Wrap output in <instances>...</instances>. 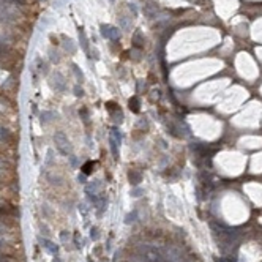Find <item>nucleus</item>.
Instances as JSON below:
<instances>
[{
	"instance_id": "nucleus-8",
	"label": "nucleus",
	"mask_w": 262,
	"mask_h": 262,
	"mask_svg": "<svg viewBox=\"0 0 262 262\" xmlns=\"http://www.w3.org/2000/svg\"><path fill=\"white\" fill-rule=\"evenodd\" d=\"M57 90H65V82H63V78L60 74H57V85H55Z\"/></svg>"
},
{
	"instance_id": "nucleus-12",
	"label": "nucleus",
	"mask_w": 262,
	"mask_h": 262,
	"mask_svg": "<svg viewBox=\"0 0 262 262\" xmlns=\"http://www.w3.org/2000/svg\"><path fill=\"white\" fill-rule=\"evenodd\" d=\"M79 182L85 183V174H79Z\"/></svg>"
},
{
	"instance_id": "nucleus-1",
	"label": "nucleus",
	"mask_w": 262,
	"mask_h": 262,
	"mask_svg": "<svg viewBox=\"0 0 262 262\" xmlns=\"http://www.w3.org/2000/svg\"><path fill=\"white\" fill-rule=\"evenodd\" d=\"M54 142H55V145H57V149H59V152H60V153L68 155V153L71 152L69 141H68V137H66L62 131H59V133H55V134H54Z\"/></svg>"
},
{
	"instance_id": "nucleus-6",
	"label": "nucleus",
	"mask_w": 262,
	"mask_h": 262,
	"mask_svg": "<svg viewBox=\"0 0 262 262\" xmlns=\"http://www.w3.org/2000/svg\"><path fill=\"white\" fill-rule=\"evenodd\" d=\"M128 104H130V109H131L133 112H139V100H137L136 97H133Z\"/></svg>"
},
{
	"instance_id": "nucleus-15",
	"label": "nucleus",
	"mask_w": 262,
	"mask_h": 262,
	"mask_svg": "<svg viewBox=\"0 0 262 262\" xmlns=\"http://www.w3.org/2000/svg\"><path fill=\"white\" fill-rule=\"evenodd\" d=\"M88 262H92V260H88Z\"/></svg>"
},
{
	"instance_id": "nucleus-11",
	"label": "nucleus",
	"mask_w": 262,
	"mask_h": 262,
	"mask_svg": "<svg viewBox=\"0 0 262 262\" xmlns=\"http://www.w3.org/2000/svg\"><path fill=\"white\" fill-rule=\"evenodd\" d=\"M82 93H84L82 88H81L79 85H76V87H74V95H76V97H82Z\"/></svg>"
},
{
	"instance_id": "nucleus-13",
	"label": "nucleus",
	"mask_w": 262,
	"mask_h": 262,
	"mask_svg": "<svg viewBox=\"0 0 262 262\" xmlns=\"http://www.w3.org/2000/svg\"><path fill=\"white\" fill-rule=\"evenodd\" d=\"M52 262H62V260H60V257H54V259H52Z\"/></svg>"
},
{
	"instance_id": "nucleus-10",
	"label": "nucleus",
	"mask_w": 262,
	"mask_h": 262,
	"mask_svg": "<svg viewBox=\"0 0 262 262\" xmlns=\"http://www.w3.org/2000/svg\"><path fill=\"white\" fill-rule=\"evenodd\" d=\"M90 237H92L93 240L98 239V229H97V227H92V231H90Z\"/></svg>"
},
{
	"instance_id": "nucleus-14",
	"label": "nucleus",
	"mask_w": 262,
	"mask_h": 262,
	"mask_svg": "<svg viewBox=\"0 0 262 262\" xmlns=\"http://www.w3.org/2000/svg\"><path fill=\"white\" fill-rule=\"evenodd\" d=\"M3 51H5V47H3V46H2V44H0V54H2V52H3Z\"/></svg>"
},
{
	"instance_id": "nucleus-2",
	"label": "nucleus",
	"mask_w": 262,
	"mask_h": 262,
	"mask_svg": "<svg viewBox=\"0 0 262 262\" xmlns=\"http://www.w3.org/2000/svg\"><path fill=\"white\" fill-rule=\"evenodd\" d=\"M120 141H122V134L117 128H112L109 133V144H111V152L112 155L117 158L118 156V145H120Z\"/></svg>"
},
{
	"instance_id": "nucleus-5",
	"label": "nucleus",
	"mask_w": 262,
	"mask_h": 262,
	"mask_svg": "<svg viewBox=\"0 0 262 262\" xmlns=\"http://www.w3.org/2000/svg\"><path fill=\"white\" fill-rule=\"evenodd\" d=\"M43 246H44L47 251H49V253H52V254H55L57 250H59V248H57L52 242H49V240H43Z\"/></svg>"
},
{
	"instance_id": "nucleus-9",
	"label": "nucleus",
	"mask_w": 262,
	"mask_h": 262,
	"mask_svg": "<svg viewBox=\"0 0 262 262\" xmlns=\"http://www.w3.org/2000/svg\"><path fill=\"white\" fill-rule=\"evenodd\" d=\"M51 117H54V114H52V112H43V114H41V123H43V122H44V123H46V122H49V120H51Z\"/></svg>"
},
{
	"instance_id": "nucleus-3",
	"label": "nucleus",
	"mask_w": 262,
	"mask_h": 262,
	"mask_svg": "<svg viewBox=\"0 0 262 262\" xmlns=\"http://www.w3.org/2000/svg\"><path fill=\"white\" fill-rule=\"evenodd\" d=\"M101 33H103V36H106V38H115V36L118 35L117 29H114V27H111V26H101Z\"/></svg>"
},
{
	"instance_id": "nucleus-7",
	"label": "nucleus",
	"mask_w": 262,
	"mask_h": 262,
	"mask_svg": "<svg viewBox=\"0 0 262 262\" xmlns=\"http://www.w3.org/2000/svg\"><path fill=\"white\" fill-rule=\"evenodd\" d=\"M93 166H95V163H93V161H88V163H85V164L82 166V174H85V175H87V174H90Z\"/></svg>"
},
{
	"instance_id": "nucleus-4",
	"label": "nucleus",
	"mask_w": 262,
	"mask_h": 262,
	"mask_svg": "<svg viewBox=\"0 0 262 262\" xmlns=\"http://www.w3.org/2000/svg\"><path fill=\"white\" fill-rule=\"evenodd\" d=\"M128 179H130V182H133L134 185H137L139 182H141V174L137 172V171H134V169H131L130 172H128Z\"/></svg>"
}]
</instances>
